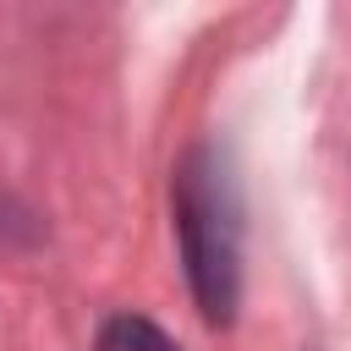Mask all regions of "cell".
Masks as SVG:
<instances>
[{
	"label": "cell",
	"mask_w": 351,
	"mask_h": 351,
	"mask_svg": "<svg viewBox=\"0 0 351 351\" xmlns=\"http://www.w3.org/2000/svg\"><path fill=\"white\" fill-rule=\"evenodd\" d=\"M176 197V241L186 263L192 302L203 324L225 329L236 318L241 296V208H236V181L214 148H192L176 165L170 181Z\"/></svg>",
	"instance_id": "6da1fadb"
},
{
	"label": "cell",
	"mask_w": 351,
	"mask_h": 351,
	"mask_svg": "<svg viewBox=\"0 0 351 351\" xmlns=\"http://www.w3.org/2000/svg\"><path fill=\"white\" fill-rule=\"evenodd\" d=\"M99 351H181V346H176L159 324L121 313V318H110V324L99 329Z\"/></svg>",
	"instance_id": "7a4b0ae2"
}]
</instances>
